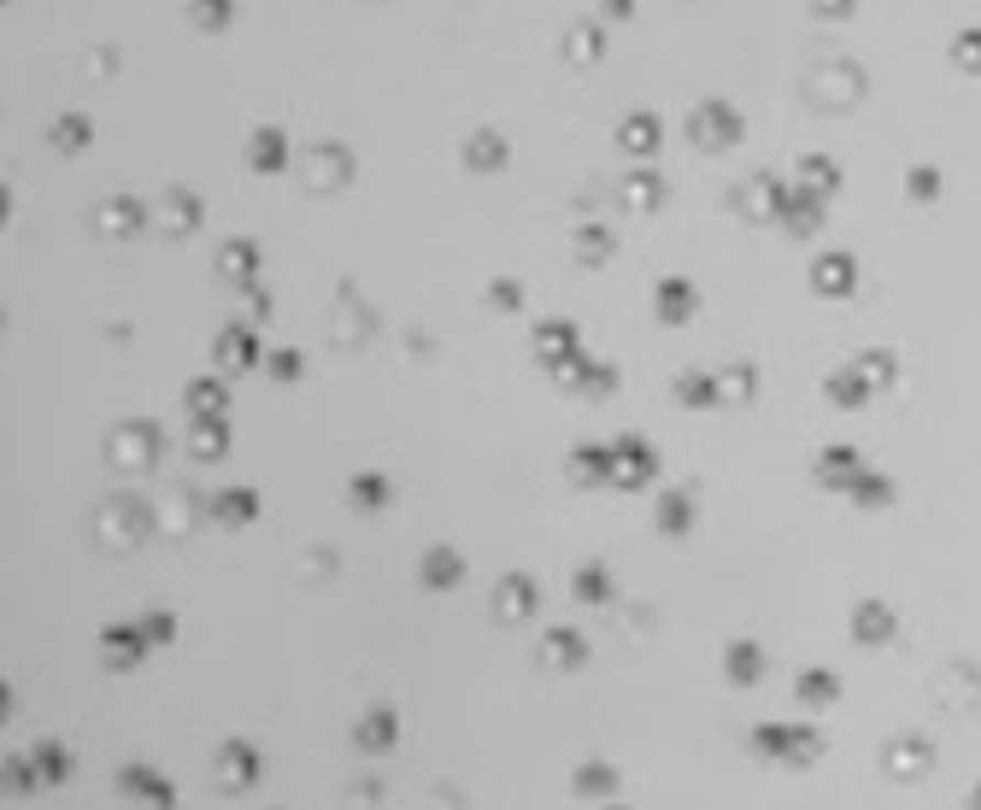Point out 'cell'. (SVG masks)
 Wrapping results in <instances>:
<instances>
[{
	"label": "cell",
	"instance_id": "d6986e66",
	"mask_svg": "<svg viewBox=\"0 0 981 810\" xmlns=\"http://www.w3.org/2000/svg\"><path fill=\"white\" fill-rule=\"evenodd\" d=\"M611 446H576V464H571V476L576 481H611Z\"/></svg>",
	"mask_w": 981,
	"mask_h": 810
},
{
	"label": "cell",
	"instance_id": "ffe728a7",
	"mask_svg": "<svg viewBox=\"0 0 981 810\" xmlns=\"http://www.w3.org/2000/svg\"><path fill=\"white\" fill-rule=\"evenodd\" d=\"M142 641H147V629H107V664L112 669H124L142 658Z\"/></svg>",
	"mask_w": 981,
	"mask_h": 810
},
{
	"label": "cell",
	"instance_id": "52a82bcc",
	"mask_svg": "<svg viewBox=\"0 0 981 810\" xmlns=\"http://www.w3.org/2000/svg\"><path fill=\"white\" fill-rule=\"evenodd\" d=\"M536 611V581L529 576H506L500 588H494V617H506V623H518V617Z\"/></svg>",
	"mask_w": 981,
	"mask_h": 810
},
{
	"label": "cell",
	"instance_id": "b9f144b4",
	"mask_svg": "<svg viewBox=\"0 0 981 810\" xmlns=\"http://www.w3.org/2000/svg\"><path fill=\"white\" fill-rule=\"evenodd\" d=\"M852 446H835V453H823V481H847L852 476Z\"/></svg>",
	"mask_w": 981,
	"mask_h": 810
},
{
	"label": "cell",
	"instance_id": "277c9868",
	"mask_svg": "<svg viewBox=\"0 0 981 810\" xmlns=\"http://www.w3.org/2000/svg\"><path fill=\"white\" fill-rule=\"evenodd\" d=\"M159 458V429L153 423H130L112 435V464H135V470H147V464Z\"/></svg>",
	"mask_w": 981,
	"mask_h": 810
},
{
	"label": "cell",
	"instance_id": "7402d4cb",
	"mask_svg": "<svg viewBox=\"0 0 981 810\" xmlns=\"http://www.w3.org/2000/svg\"><path fill=\"white\" fill-rule=\"evenodd\" d=\"M464 165H471V170H494V165H506V142H500L494 130L471 135V147H464Z\"/></svg>",
	"mask_w": 981,
	"mask_h": 810
},
{
	"label": "cell",
	"instance_id": "8992f818",
	"mask_svg": "<svg viewBox=\"0 0 981 810\" xmlns=\"http://www.w3.org/2000/svg\"><path fill=\"white\" fill-rule=\"evenodd\" d=\"M611 453L624 458V464H611V481H624V488H641V481H647L652 470H659V458H652V446H647V441H635V435H629V441H617Z\"/></svg>",
	"mask_w": 981,
	"mask_h": 810
},
{
	"label": "cell",
	"instance_id": "836d02e7",
	"mask_svg": "<svg viewBox=\"0 0 981 810\" xmlns=\"http://www.w3.org/2000/svg\"><path fill=\"white\" fill-rule=\"evenodd\" d=\"M676 400H682V406H717V382H712V376H682V382H676Z\"/></svg>",
	"mask_w": 981,
	"mask_h": 810
},
{
	"label": "cell",
	"instance_id": "44dd1931",
	"mask_svg": "<svg viewBox=\"0 0 981 810\" xmlns=\"http://www.w3.org/2000/svg\"><path fill=\"white\" fill-rule=\"evenodd\" d=\"M823 295H847L852 288V258L847 253H829V258H817V277H812Z\"/></svg>",
	"mask_w": 981,
	"mask_h": 810
},
{
	"label": "cell",
	"instance_id": "ee69618b",
	"mask_svg": "<svg viewBox=\"0 0 981 810\" xmlns=\"http://www.w3.org/2000/svg\"><path fill=\"white\" fill-rule=\"evenodd\" d=\"M488 306H500V312H518V306H523V288H518V282H494V288H488Z\"/></svg>",
	"mask_w": 981,
	"mask_h": 810
},
{
	"label": "cell",
	"instance_id": "9a60e30c",
	"mask_svg": "<svg viewBox=\"0 0 981 810\" xmlns=\"http://www.w3.org/2000/svg\"><path fill=\"white\" fill-rule=\"evenodd\" d=\"M624 206H629V212H652V206H664V182L652 177V170H635V177H624Z\"/></svg>",
	"mask_w": 981,
	"mask_h": 810
},
{
	"label": "cell",
	"instance_id": "7dc6e473",
	"mask_svg": "<svg viewBox=\"0 0 981 810\" xmlns=\"http://www.w3.org/2000/svg\"><path fill=\"white\" fill-rule=\"evenodd\" d=\"M147 641H170V634H177V623H170V617H147Z\"/></svg>",
	"mask_w": 981,
	"mask_h": 810
},
{
	"label": "cell",
	"instance_id": "30bf717a",
	"mask_svg": "<svg viewBox=\"0 0 981 810\" xmlns=\"http://www.w3.org/2000/svg\"><path fill=\"white\" fill-rule=\"evenodd\" d=\"M536 347H541V358H553V370H564L576 358V330H571V323H541Z\"/></svg>",
	"mask_w": 981,
	"mask_h": 810
},
{
	"label": "cell",
	"instance_id": "83f0119b",
	"mask_svg": "<svg viewBox=\"0 0 981 810\" xmlns=\"http://www.w3.org/2000/svg\"><path fill=\"white\" fill-rule=\"evenodd\" d=\"M218 453H230V429H223L218 418H200V429H195V458H218Z\"/></svg>",
	"mask_w": 981,
	"mask_h": 810
},
{
	"label": "cell",
	"instance_id": "d4e9b609",
	"mask_svg": "<svg viewBox=\"0 0 981 810\" xmlns=\"http://www.w3.org/2000/svg\"><path fill=\"white\" fill-rule=\"evenodd\" d=\"M576 792L582 799H606V792H617V769L611 764H582L576 769Z\"/></svg>",
	"mask_w": 981,
	"mask_h": 810
},
{
	"label": "cell",
	"instance_id": "4fadbf2b",
	"mask_svg": "<svg viewBox=\"0 0 981 810\" xmlns=\"http://www.w3.org/2000/svg\"><path fill=\"white\" fill-rule=\"evenodd\" d=\"M723 676L741 681V687H752V681L764 676V652L752 646V641H735V646H729V658H723Z\"/></svg>",
	"mask_w": 981,
	"mask_h": 810
},
{
	"label": "cell",
	"instance_id": "4dcf8cb0",
	"mask_svg": "<svg viewBox=\"0 0 981 810\" xmlns=\"http://www.w3.org/2000/svg\"><path fill=\"white\" fill-rule=\"evenodd\" d=\"M218 265H223V270H230V277H235V282H247V277H253V265H260V253H253V247H247V241H230V247H223V253H218Z\"/></svg>",
	"mask_w": 981,
	"mask_h": 810
},
{
	"label": "cell",
	"instance_id": "cb8c5ba5",
	"mask_svg": "<svg viewBox=\"0 0 981 810\" xmlns=\"http://www.w3.org/2000/svg\"><path fill=\"white\" fill-rule=\"evenodd\" d=\"M348 499H353V511H383L388 506V481L383 476H353Z\"/></svg>",
	"mask_w": 981,
	"mask_h": 810
},
{
	"label": "cell",
	"instance_id": "3957f363",
	"mask_svg": "<svg viewBox=\"0 0 981 810\" xmlns=\"http://www.w3.org/2000/svg\"><path fill=\"white\" fill-rule=\"evenodd\" d=\"M752 746L764 757H817V734L812 729H782V722H764L759 734H752Z\"/></svg>",
	"mask_w": 981,
	"mask_h": 810
},
{
	"label": "cell",
	"instance_id": "c3c4849f",
	"mask_svg": "<svg viewBox=\"0 0 981 810\" xmlns=\"http://www.w3.org/2000/svg\"><path fill=\"white\" fill-rule=\"evenodd\" d=\"M911 177H917V182H911V195H935V170H911Z\"/></svg>",
	"mask_w": 981,
	"mask_h": 810
},
{
	"label": "cell",
	"instance_id": "6da1fadb",
	"mask_svg": "<svg viewBox=\"0 0 981 810\" xmlns=\"http://www.w3.org/2000/svg\"><path fill=\"white\" fill-rule=\"evenodd\" d=\"M687 135H694L699 147H712V153H723V147H735L741 142V118H735V107H723V100H705V107L687 118Z\"/></svg>",
	"mask_w": 981,
	"mask_h": 810
},
{
	"label": "cell",
	"instance_id": "681fc988",
	"mask_svg": "<svg viewBox=\"0 0 981 810\" xmlns=\"http://www.w3.org/2000/svg\"><path fill=\"white\" fill-rule=\"evenodd\" d=\"M629 7H635V0H606V12H611V19H629Z\"/></svg>",
	"mask_w": 981,
	"mask_h": 810
},
{
	"label": "cell",
	"instance_id": "e575fe53",
	"mask_svg": "<svg viewBox=\"0 0 981 810\" xmlns=\"http://www.w3.org/2000/svg\"><path fill=\"white\" fill-rule=\"evenodd\" d=\"M835 694H840V687H835V676H823V669H805V676H800V699L805 704H829Z\"/></svg>",
	"mask_w": 981,
	"mask_h": 810
},
{
	"label": "cell",
	"instance_id": "f35d334b",
	"mask_svg": "<svg viewBox=\"0 0 981 810\" xmlns=\"http://www.w3.org/2000/svg\"><path fill=\"white\" fill-rule=\"evenodd\" d=\"M576 258H582V265L611 258V235H606V230H582V235H576Z\"/></svg>",
	"mask_w": 981,
	"mask_h": 810
},
{
	"label": "cell",
	"instance_id": "9c48e42d",
	"mask_svg": "<svg viewBox=\"0 0 981 810\" xmlns=\"http://www.w3.org/2000/svg\"><path fill=\"white\" fill-rule=\"evenodd\" d=\"M147 223V206L142 200H107L100 206V235H135Z\"/></svg>",
	"mask_w": 981,
	"mask_h": 810
},
{
	"label": "cell",
	"instance_id": "f1b7e54d",
	"mask_svg": "<svg viewBox=\"0 0 981 810\" xmlns=\"http://www.w3.org/2000/svg\"><path fill=\"white\" fill-rule=\"evenodd\" d=\"M564 54H571L576 65H588V59H599V54H606V36H599L594 24H582V30H571V42H564Z\"/></svg>",
	"mask_w": 981,
	"mask_h": 810
},
{
	"label": "cell",
	"instance_id": "484cf974",
	"mask_svg": "<svg viewBox=\"0 0 981 810\" xmlns=\"http://www.w3.org/2000/svg\"><path fill=\"white\" fill-rule=\"evenodd\" d=\"M165 218H170L165 230H195V223H200V200L188 195V188H170V195H165Z\"/></svg>",
	"mask_w": 981,
	"mask_h": 810
},
{
	"label": "cell",
	"instance_id": "8d00e7d4",
	"mask_svg": "<svg viewBox=\"0 0 981 810\" xmlns=\"http://www.w3.org/2000/svg\"><path fill=\"white\" fill-rule=\"evenodd\" d=\"M687 517H694L687 493H670L664 506H659V529H664V534H682V529H687Z\"/></svg>",
	"mask_w": 981,
	"mask_h": 810
},
{
	"label": "cell",
	"instance_id": "8fae6325",
	"mask_svg": "<svg viewBox=\"0 0 981 810\" xmlns=\"http://www.w3.org/2000/svg\"><path fill=\"white\" fill-rule=\"evenodd\" d=\"M547 664H559V669H576V664H588V641H582L576 629H553L547 634V652H541Z\"/></svg>",
	"mask_w": 981,
	"mask_h": 810
},
{
	"label": "cell",
	"instance_id": "603a6c76",
	"mask_svg": "<svg viewBox=\"0 0 981 810\" xmlns=\"http://www.w3.org/2000/svg\"><path fill=\"white\" fill-rule=\"evenodd\" d=\"M394 729H400V722H394V711H371L365 722H359V746L388 752V746H394Z\"/></svg>",
	"mask_w": 981,
	"mask_h": 810
},
{
	"label": "cell",
	"instance_id": "5bb4252c",
	"mask_svg": "<svg viewBox=\"0 0 981 810\" xmlns=\"http://www.w3.org/2000/svg\"><path fill=\"white\" fill-rule=\"evenodd\" d=\"M212 517H218V523H253V517H260V493H253V488L218 493L212 499Z\"/></svg>",
	"mask_w": 981,
	"mask_h": 810
},
{
	"label": "cell",
	"instance_id": "d6a6232c",
	"mask_svg": "<svg viewBox=\"0 0 981 810\" xmlns=\"http://www.w3.org/2000/svg\"><path fill=\"white\" fill-rule=\"evenodd\" d=\"M752 388H759V382H752L747 365L723 370V376H717V406H723V400H752Z\"/></svg>",
	"mask_w": 981,
	"mask_h": 810
},
{
	"label": "cell",
	"instance_id": "d590c367",
	"mask_svg": "<svg viewBox=\"0 0 981 810\" xmlns=\"http://www.w3.org/2000/svg\"><path fill=\"white\" fill-rule=\"evenodd\" d=\"M188 12H195L200 30H223V24H230V12H235V0H195Z\"/></svg>",
	"mask_w": 981,
	"mask_h": 810
},
{
	"label": "cell",
	"instance_id": "f546056e",
	"mask_svg": "<svg viewBox=\"0 0 981 810\" xmlns=\"http://www.w3.org/2000/svg\"><path fill=\"white\" fill-rule=\"evenodd\" d=\"M54 147H59V153H77V147H89V118L65 112L59 124H54Z\"/></svg>",
	"mask_w": 981,
	"mask_h": 810
},
{
	"label": "cell",
	"instance_id": "2e32d148",
	"mask_svg": "<svg viewBox=\"0 0 981 810\" xmlns=\"http://www.w3.org/2000/svg\"><path fill=\"white\" fill-rule=\"evenodd\" d=\"M571 593H576V606H611V576L599 570V564H582Z\"/></svg>",
	"mask_w": 981,
	"mask_h": 810
},
{
	"label": "cell",
	"instance_id": "1f68e13d",
	"mask_svg": "<svg viewBox=\"0 0 981 810\" xmlns=\"http://www.w3.org/2000/svg\"><path fill=\"white\" fill-rule=\"evenodd\" d=\"M118 787H124V792H142V799H153V805H170V787L153 781L147 769H124V775H118Z\"/></svg>",
	"mask_w": 981,
	"mask_h": 810
},
{
	"label": "cell",
	"instance_id": "7c38bea8",
	"mask_svg": "<svg viewBox=\"0 0 981 810\" xmlns=\"http://www.w3.org/2000/svg\"><path fill=\"white\" fill-rule=\"evenodd\" d=\"M464 581V564H459V553H447V546H429V558H423V588H459Z\"/></svg>",
	"mask_w": 981,
	"mask_h": 810
},
{
	"label": "cell",
	"instance_id": "ba28073f",
	"mask_svg": "<svg viewBox=\"0 0 981 810\" xmlns=\"http://www.w3.org/2000/svg\"><path fill=\"white\" fill-rule=\"evenodd\" d=\"M247 165L260 170V177L283 170V165H288V135H283V130H260V135H253V147H247Z\"/></svg>",
	"mask_w": 981,
	"mask_h": 810
},
{
	"label": "cell",
	"instance_id": "4316f807",
	"mask_svg": "<svg viewBox=\"0 0 981 810\" xmlns=\"http://www.w3.org/2000/svg\"><path fill=\"white\" fill-rule=\"evenodd\" d=\"M782 223H787L794 235H812V230H817V200H800L794 188H787V200H782Z\"/></svg>",
	"mask_w": 981,
	"mask_h": 810
},
{
	"label": "cell",
	"instance_id": "ab89813d",
	"mask_svg": "<svg viewBox=\"0 0 981 810\" xmlns=\"http://www.w3.org/2000/svg\"><path fill=\"white\" fill-rule=\"evenodd\" d=\"M223 769L235 775V787H247L253 781V752L241 746V740H235V746H223Z\"/></svg>",
	"mask_w": 981,
	"mask_h": 810
},
{
	"label": "cell",
	"instance_id": "e0dca14e",
	"mask_svg": "<svg viewBox=\"0 0 981 810\" xmlns=\"http://www.w3.org/2000/svg\"><path fill=\"white\" fill-rule=\"evenodd\" d=\"M617 142H624L629 153H652V147H659V118H652V112H629L624 130H617Z\"/></svg>",
	"mask_w": 981,
	"mask_h": 810
},
{
	"label": "cell",
	"instance_id": "60d3db41",
	"mask_svg": "<svg viewBox=\"0 0 981 810\" xmlns=\"http://www.w3.org/2000/svg\"><path fill=\"white\" fill-rule=\"evenodd\" d=\"M188 406H195V418H218V411H223V393H218L212 382H195V388H188Z\"/></svg>",
	"mask_w": 981,
	"mask_h": 810
},
{
	"label": "cell",
	"instance_id": "f6af8a7d",
	"mask_svg": "<svg viewBox=\"0 0 981 810\" xmlns=\"http://www.w3.org/2000/svg\"><path fill=\"white\" fill-rule=\"evenodd\" d=\"M858 634H864V641H875V634H888V611L864 606V611H858Z\"/></svg>",
	"mask_w": 981,
	"mask_h": 810
},
{
	"label": "cell",
	"instance_id": "ac0fdd59",
	"mask_svg": "<svg viewBox=\"0 0 981 810\" xmlns=\"http://www.w3.org/2000/svg\"><path fill=\"white\" fill-rule=\"evenodd\" d=\"M694 306H699V295H694L687 282H676V277L659 282V318H664V323H682L687 312H694Z\"/></svg>",
	"mask_w": 981,
	"mask_h": 810
},
{
	"label": "cell",
	"instance_id": "7bdbcfd3",
	"mask_svg": "<svg viewBox=\"0 0 981 810\" xmlns=\"http://www.w3.org/2000/svg\"><path fill=\"white\" fill-rule=\"evenodd\" d=\"M800 170H805V177H812V188H817V195H823V188H835V182H840L829 159H800Z\"/></svg>",
	"mask_w": 981,
	"mask_h": 810
},
{
	"label": "cell",
	"instance_id": "bcb514c9",
	"mask_svg": "<svg viewBox=\"0 0 981 810\" xmlns=\"http://www.w3.org/2000/svg\"><path fill=\"white\" fill-rule=\"evenodd\" d=\"M271 376H283V382H295V376H300V353H271Z\"/></svg>",
	"mask_w": 981,
	"mask_h": 810
},
{
	"label": "cell",
	"instance_id": "7a4b0ae2",
	"mask_svg": "<svg viewBox=\"0 0 981 810\" xmlns=\"http://www.w3.org/2000/svg\"><path fill=\"white\" fill-rule=\"evenodd\" d=\"M142 534H147V506H142V499H112V506L100 511V541H107V546L142 541Z\"/></svg>",
	"mask_w": 981,
	"mask_h": 810
},
{
	"label": "cell",
	"instance_id": "74e56055",
	"mask_svg": "<svg viewBox=\"0 0 981 810\" xmlns=\"http://www.w3.org/2000/svg\"><path fill=\"white\" fill-rule=\"evenodd\" d=\"M36 781L42 787H59L65 781V752L59 746H36Z\"/></svg>",
	"mask_w": 981,
	"mask_h": 810
},
{
	"label": "cell",
	"instance_id": "5b68a950",
	"mask_svg": "<svg viewBox=\"0 0 981 810\" xmlns=\"http://www.w3.org/2000/svg\"><path fill=\"white\" fill-rule=\"evenodd\" d=\"M306 170H312V177H306L312 188H341V182L353 177V153L335 147V142H323V147L306 153Z\"/></svg>",
	"mask_w": 981,
	"mask_h": 810
}]
</instances>
